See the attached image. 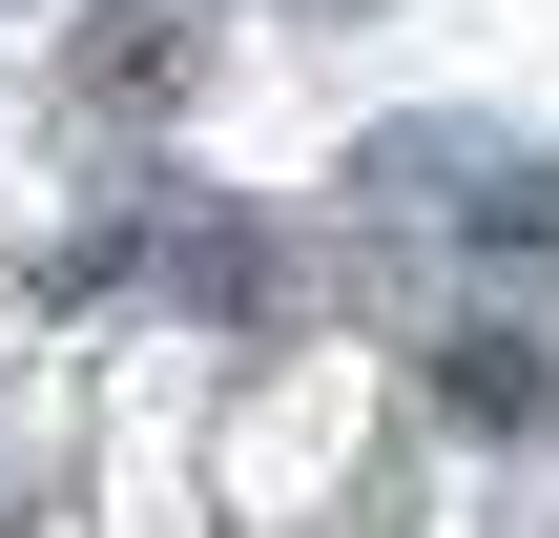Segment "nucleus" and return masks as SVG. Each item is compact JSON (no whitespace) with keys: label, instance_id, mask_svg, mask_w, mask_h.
Here are the masks:
<instances>
[{"label":"nucleus","instance_id":"1","mask_svg":"<svg viewBox=\"0 0 559 538\" xmlns=\"http://www.w3.org/2000/svg\"><path fill=\"white\" fill-rule=\"evenodd\" d=\"M373 207H436V228L559 249V166H519V145H456V124H394V145H373Z\"/></svg>","mask_w":559,"mask_h":538},{"label":"nucleus","instance_id":"2","mask_svg":"<svg viewBox=\"0 0 559 538\" xmlns=\"http://www.w3.org/2000/svg\"><path fill=\"white\" fill-rule=\"evenodd\" d=\"M62 290L104 311V290H187V311H270V249L249 228H207V207H166V228H83L62 249Z\"/></svg>","mask_w":559,"mask_h":538},{"label":"nucleus","instance_id":"3","mask_svg":"<svg viewBox=\"0 0 559 538\" xmlns=\"http://www.w3.org/2000/svg\"><path fill=\"white\" fill-rule=\"evenodd\" d=\"M436 415H456V435H539L559 415V352L539 332H456V352H436Z\"/></svg>","mask_w":559,"mask_h":538},{"label":"nucleus","instance_id":"4","mask_svg":"<svg viewBox=\"0 0 559 538\" xmlns=\"http://www.w3.org/2000/svg\"><path fill=\"white\" fill-rule=\"evenodd\" d=\"M166 83H187V21H166V0H145V21H104V41H83V104H166Z\"/></svg>","mask_w":559,"mask_h":538}]
</instances>
